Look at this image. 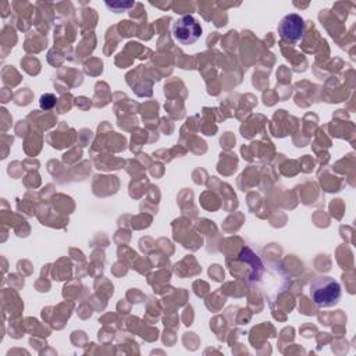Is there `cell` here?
<instances>
[{"label":"cell","instance_id":"3957f363","mask_svg":"<svg viewBox=\"0 0 356 356\" xmlns=\"http://www.w3.org/2000/svg\"><path fill=\"white\" fill-rule=\"evenodd\" d=\"M278 33H280L281 39H284L289 43L299 42L305 33L303 18L295 13L286 14L278 24Z\"/></svg>","mask_w":356,"mask_h":356},{"label":"cell","instance_id":"5b68a950","mask_svg":"<svg viewBox=\"0 0 356 356\" xmlns=\"http://www.w3.org/2000/svg\"><path fill=\"white\" fill-rule=\"evenodd\" d=\"M40 107L44 108V110H49L51 108L54 104H56V96L51 95V93H46V95H42L40 97Z\"/></svg>","mask_w":356,"mask_h":356},{"label":"cell","instance_id":"7a4b0ae2","mask_svg":"<svg viewBox=\"0 0 356 356\" xmlns=\"http://www.w3.org/2000/svg\"><path fill=\"white\" fill-rule=\"evenodd\" d=\"M174 39L181 44H193L202 35V26L192 15H182L172 26Z\"/></svg>","mask_w":356,"mask_h":356},{"label":"cell","instance_id":"6da1fadb","mask_svg":"<svg viewBox=\"0 0 356 356\" xmlns=\"http://www.w3.org/2000/svg\"><path fill=\"white\" fill-rule=\"evenodd\" d=\"M310 298L318 307H330L341 299V285L332 277H317L310 284Z\"/></svg>","mask_w":356,"mask_h":356},{"label":"cell","instance_id":"277c9868","mask_svg":"<svg viewBox=\"0 0 356 356\" xmlns=\"http://www.w3.org/2000/svg\"><path fill=\"white\" fill-rule=\"evenodd\" d=\"M134 1H106V6L111 10H114L115 13H121V11H127L131 7H134Z\"/></svg>","mask_w":356,"mask_h":356}]
</instances>
